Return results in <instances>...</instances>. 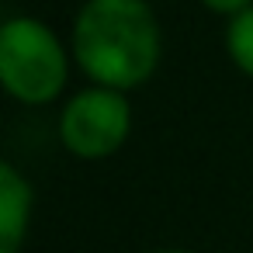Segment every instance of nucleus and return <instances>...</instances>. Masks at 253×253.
<instances>
[{
  "mask_svg": "<svg viewBox=\"0 0 253 253\" xmlns=\"http://www.w3.org/2000/svg\"><path fill=\"white\" fill-rule=\"evenodd\" d=\"M73 59L111 90L142 87L163 56L160 21L146 0H87L73 21Z\"/></svg>",
  "mask_w": 253,
  "mask_h": 253,
  "instance_id": "f257e3e1",
  "label": "nucleus"
},
{
  "mask_svg": "<svg viewBox=\"0 0 253 253\" xmlns=\"http://www.w3.org/2000/svg\"><path fill=\"white\" fill-rule=\"evenodd\" d=\"M70 56L39 18L0 21V87L21 104H49L66 87Z\"/></svg>",
  "mask_w": 253,
  "mask_h": 253,
  "instance_id": "f03ea898",
  "label": "nucleus"
},
{
  "mask_svg": "<svg viewBox=\"0 0 253 253\" xmlns=\"http://www.w3.org/2000/svg\"><path fill=\"white\" fill-rule=\"evenodd\" d=\"M128 128H132V108L125 94L111 87H97V84L70 97L59 118L63 146L84 160L111 156L125 142Z\"/></svg>",
  "mask_w": 253,
  "mask_h": 253,
  "instance_id": "7ed1b4c3",
  "label": "nucleus"
},
{
  "mask_svg": "<svg viewBox=\"0 0 253 253\" xmlns=\"http://www.w3.org/2000/svg\"><path fill=\"white\" fill-rule=\"evenodd\" d=\"M28 208L32 191L25 177L0 160V253H18L25 229H28Z\"/></svg>",
  "mask_w": 253,
  "mask_h": 253,
  "instance_id": "20e7f679",
  "label": "nucleus"
},
{
  "mask_svg": "<svg viewBox=\"0 0 253 253\" xmlns=\"http://www.w3.org/2000/svg\"><path fill=\"white\" fill-rule=\"evenodd\" d=\"M225 49H229V59L239 66V73L253 77V7H246L243 14L229 18Z\"/></svg>",
  "mask_w": 253,
  "mask_h": 253,
  "instance_id": "39448f33",
  "label": "nucleus"
},
{
  "mask_svg": "<svg viewBox=\"0 0 253 253\" xmlns=\"http://www.w3.org/2000/svg\"><path fill=\"white\" fill-rule=\"evenodd\" d=\"M201 7H208L211 14H222V18H236L246 7H253V0H201Z\"/></svg>",
  "mask_w": 253,
  "mask_h": 253,
  "instance_id": "423d86ee",
  "label": "nucleus"
}]
</instances>
